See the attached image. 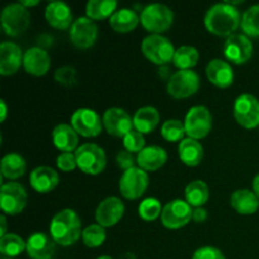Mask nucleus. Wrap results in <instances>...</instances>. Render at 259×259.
Segmentation results:
<instances>
[{
  "label": "nucleus",
  "instance_id": "nucleus-1",
  "mask_svg": "<svg viewBox=\"0 0 259 259\" xmlns=\"http://www.w3.org/2000/svg\"><path fill=\"white\" fill-rule=\"evenodd\" d=\"M242 24L240 13L229 3H219L210 8L205 15V27L218 37H230Z\"/></svg>",
  "mask_w": 259,
  "mask_h": 259
},
{
  "label": "nucleus",
  "instance_id": "nucleus-2",
  "mask_svg": "<svg viewBox=\"0 0 259 259\" xmlns=\"http://www.w3.org/2000/svg\"><path fill=\"white\" fill-rule=\"evenodd\" d=\"M50 233L56 244H60L62 247H70L75 244L80 239V237H82L81 220L77 212L71 209L58 211L52 218Z\"/></svg>",
  "mask_w": 259,
  "mask_h": 259
},
{
  "label": "nucleus",
  "instance_id": "nucleus-3",
  "mask_svg": "<svg viewBox=\"0 0 259 259\" xmlns=\"http://www.w3.org/2000/svg\"><path fill=\"white\" fill-rule=\"evenodd\" d=\"M141 23L147 32L161 34L167 32L174 23V12L164 4H149L142 10Z\"/></svg>",
  "mask_w": 259,
  "mask_h": 259
},
{
  "label": "nucleus",
  "instance_id": "nucleus-4",
  "mask_svg": "<svg viewBox=\"0 0 259 259\" xmlns=\"http://www.w3.org/2000/svg\"><path fill=\"white\" fill-rule=\"evenodd\" d=\"M0 20L5 34L9 37H19L30 24L29 10L20 3L9 4L3 9Z\"/></svg>",
  "mask_w": 259,
  "mask_h": 259
},
{
  "label": "nucleus",
  "instance_id": "nucleus-5",
  "mask_svg": "<svg viewBox=\"0 0 259 259\" xmlns=\"http://www.w3.org/2000/svg\"><path fill=\"white\" fill-rule=\"evenodd\" d=\"M77 167L86 175L101 174L106 166L105 152L95 143H85L75 152Z\"/></svg>",
  "mask_w": 259,
  "mask_h": 259
},
{
  "label": "nucleus",
  "instance_id": "nucleus-6",
  "mask_svg": "<svg viewBox=\"0 0 259 259\" xmlns=\"http://www.w3.org/2000/svg\"><path fill=\"white\" fill-rule=\"evenodd\" d=\"M142 52L152 63L163 66L174 61L176 50L168 38L161 34H151L142 42Z\"/></svg>",
  "mask_w": 259,
  "mask_h": 259
},
{
  "label": "nucleus",
  "instance_id": "nucleus-7",
  "mask_svg": "<svg viewBox=\"0 0 259 259\" xmlns=\"http://www.w3.org/2000/svg\"><path fill=\"white\" fill-rule=\"evenodd\" d=\"M185 131L189 138L201 139L210 133L212 126L211 113L206 106H192L185 118Z\"/></svg>",
  "mask_w": 259,
  "mask_h": 259
},
{
  "label": "nucleus",
  "instance_id": "nucleus-8",
  "mask_svg": "<svg viewBox=\"0 0 259 259\" xmlns=\"http://www.w3.org/2000/svg\"><path fill=\"white\" fill-rule=\"evenodd\" d=\"M28 201L27 190L18 182L2 185L0 190V207L7 215H18L25 209Z\"/></svg>",
  "mask_w": 259,
  "mask_h": 259
},
{
  "label": "nucleus",
  "instance_id": "nucleus-9",
  "mask_svg": "<svg viewBox=\"0 0 259 259\" xmlns=\"http://www.w3.org/2000/svg\"><path fill=\"white\" fill-rule=\"evenodd\" d=\"M200 77L192 70H180L169 77L167 93L175 99H186L197 93Z\"/></svg>",
  "mask_w": 259,
  "mask_h": 259
},
{
  "label": "nucleus",
  "instance_id": "nucleus-10",
  "mask_svg": "<svg viewBox=\"0 0 259 259\" xmlns=\"http://www.w3.org/2000/svg\"><path fill=\"white\" fill-rule=\"evenodd\" d=\"M233 114L237 123L243 128H257L259 126V100L252 94H242L235 100Z\"/></svg>",
  "mask_w": 259,
  "mask_h": 259
},
{
  "label": "nucleus",
  "instance_id": "nucleus-11",
  "mask_svg": "<svg viewBox=\"0 0 259 259\" xmlns=\"http://www.w3.org/2000/svg\"><path fill=\"white\" fill-rule=\"evenodd\" d=\"M148 184V174L139 167H133L123 174L119 181V190L125 199L137 200L146 192Z\"/></svg>",
  "mask_w": 259,
  "mask_h": 259
},
{
  "label": "nucleus",
  "instance_id": "nucleus-12",
  "mask_svg": "<svg viewBox=\"0 0 259 259\" xmlns=\"http://www.w3.org/2000/svg\"><path fill=\"white\" fill-rule=\"evenodd\" d=\"M71 126L78 136L85 138H94L101 133L104 124L100 115L93 109H77L71 116Z\"/></svg>",
  "mask_w": 259,
  "mask_h": 259
},
{
  "label": "nucleus",
  "instance_id": "nucleus-13",
  "mask_svg": "<svg viewBox=\"0 0 259 259\" xmlns=\"http://www.w3.org/2000/svg\"><path fill=\"white\" fill-rule=\"evenodd\" d=\"M192 206L184 200H172L163 206L161 222L168 229H180L192 219Z\"/></svg>",
  "mask_w": 259,
  "mask_h": 259
},
{
  "label": "nucleus",
  "instance_id": "nucleus-14",
  "mask_svg": "<svg viewBox=\"0 0 259 259\" xmlns=\"http://www.w3.org/2000/svg\"><path fill=\"white\" fill-rule=\"evenodd\" d=\"M70 39L75 47L88 50L98 39V25L88 17L77 18L70 29Z\"/></svg>",
  "mask_w": 259,
  "mask_h": 259
},
{
  "label": "nucleus",
  "instance_id": "nucleus-15",
  "mask_svg": "<svg viewBox=\"0 0 259 259\" xmlns=\"http://www.w3.org/2000/svg\"><path fill=\"white\" fill-rule=\"evenodd\" d=\"M224 56L235 65L248 62L253 56V43L245 34H233L224 45Z\"/></svg>",
  "mask_w": 259,
  "mask_h": 259
},
{
  "label": "nucleus",
  "instance_id": "nucleus-16",
  "mask_svg": "<svg viewBox=\"0 0 259 259\" xmlns=\"http://www.w3.org/2000/svg\"><path fill=\"white\" fill-rule=\"evenodd\" d=\"M104 128L113 137H125L134 129L133 119L120 108H110L103 115Z\"/></svg>",
  "mask_w": 259,
  "mask_h": 259
},
{
  "label": "nucleus",
  "instance_id": "nucleus-17",
  "mask_svg": "<svg viewBox=\"0 0 259 259\" xmlns=\"http://www.w3.org/2000/svg\"><path fill=\"white\" fill-rule=\"evenodd\" d=\"M124 211H125V206L120 199L115 196L106 197L99 204L98 209H96V222L104 228L114 227L123 218Z\"/></svg>",
  "mask_w": 259,
  "mask_h": 259
},
{
  "label": "nucleus",
  "instance_id": "nucleus-18",
  "mask_svg": "<svg viewBox=\"0 0 259 259\" xmlns=\"http://www.w3.org/2000/svg\"><path fill=\"white\" fill-rule=\"evenodd\" d=\"M27 253L32 259H52L56 242L46 233L35 232L27 239Z\"/></svg>",
  "mask_w": 259,
  "mask_h": 259
},
{
  "label": "nucleus",
  "instance_id": "nucleus-19",
  "mask_svg": "<svg viewBox=\"0 0 259 259\" xmlns=\"http://www.w3.org/2000/svg\"><path fill=\"white\" fill-rule=\"evenodd\" d=\"M22 50L13 42H3L0 45V73L3 76H12L23 65Z\"/></svg>",
  "mask_w": 259,
  "mask_h": 259
},
{
  "label": "nucleus",
  "instance_id": "nucleus-20",
  "mask_svg": "<svg viewBox=\"0 0 259 259\" xmlns=\"http://www.w3.org/2000/svg\"><path fill=\"white\" fill-rule=\"evenodd\" d=\"M46 20L51 27L60 30H66L72 27V12L71 8L63 2H51L45 12Z\"/></svg>",
  "mask_w": 259,
  "mask_h": 259
},
{
  "label": "nucleus",
  "instance_id": "nucleus-21",
  "mask_svg": "<svg viewBox=\"0 0 259 259\" xmlns=\"http://www.w3.org/2000/svg\"><path fill=\"white\" fill-rule=\"evenodd\" d=\"M23 66L28 73L33 76H43L50 71L51 57L40 47H32L25 51L23 57Z\"/></svg>",
  "mask_w": 259,
  "mask_h": 259
},
{
  "label": "nucleus",
  "instance_id": "nucleus-22",
  "mask_svg": "<svg viewBox=\"0 0 259 259\" xmlns=\"http://www.w3.org/2000/svg\"><path fill=\"white\" fill-rule=\"evenodd\" d=\"M30 186L39 194H47L55 190L60 182V176L53 168L40 166L33 169L29 176Z\"/></svg>",
  "mask_w": 259,
  "mask_h": 259
},
{
  "label": "nucleus",
  "instance_id": "nucleus-23",
  "mask_svg": "<svg viewBox=\"0 0 259 259\" xmlns=\"http://www.w3.org/2000/svg\"><path fill=\"white\" fill-rule=\"evenodd\" d=\"M206 76L212 85L218 88H229L234 81V72L233 68L227 61H223L220 58L210 61L206 67Z\"/></svg>",
  "mask_w": 259,
  "mask_h": 259
},
{
  "label": "nucleus",
  "instance_id": "nucleus-24",
  "mask_svg": "<svg viewBox=\"0 0 259 259\" xmlns=\"http://www.w3.org/2000/svg\"><path fill=\"white\" fill-rule=\"evenodd\" d=\"M167 158V152L162 147L149 146L137 154V164L146 172H154L164 166Z\"/></svg>",
  "mask_w": 259,
  "mask_h": 259
},
{
  "label": "nucleus",
  "instance_id": "nucleus-25",
  "mask_svg": "<svg viewBox=\"0 0 259 259\" xmlns=\"http://www.w3.org/2000/svg\"><path fill=\"white\" fill-rule=\"evenodd\" d=\"M230 205L240 215L255 214L259 209V199L250 190H237L230 197Z\"/></svg>",
  "mask_w": 259,
  "mask_h": 259
},
{
  "label": "nucleus",
  "instance_id": "nucleus-26",
  "mask_svg": "<svg viewBox=\"0 0 259 259\" xmlns=\"http://www.w3.org/2000/svg\"><path fill=\"white\" fill-rule=\"evenodd\" d=\"M52 141L56 148L62 152H72L78 148V134L68 124H58L55 126Z\"/></svg>",
  "mask_w": 259,
  "mask_h": 259
},
{
  "label": "nucleus",
  "instance_id": "nucleus-27",
  "mask_svg": "<svg viewBox=\"0 0 259 259\" xmlns=\"http://www.w3.org/2000/svg\"><path fill=\"white\" fill-rule=\"evenodd\" d=\"M180 159L189 167H196L204 158V148L200 142L192 138H184L179 144Z\"/></svg>",
  "mask_w": 259,
  "mask_h": 259
},
{
  "label": "nucleus",
  "instance_id": "nucleus-28",
  "mask_svg": "<svg viewBox=\"0 0 259 259\" xmlns=\"http://www.w3.org/2000/svg\"><path fill=\"white\" fill-rule=\"evenodd\" d=\"M159 123V113L153 106L138 109L133 116L134 129L142 134H148L157 128Z\"/></svg>",
  "mask_w": 259,
  "mask_h": 259
},
{
  "label": "nucleus",
  "instance_id": "nucleus-29",
  "mask_svg": "<svg viewBox=\"0 0 259 259\" xmlns=\"http://www.w3.org/2000/svg\"><path fill=\"white\" fill-rule=\"evenodd\" d=\"M141 22V18L137 15L134 10L123 8L120 10H116L111 18L109 19L110 27L115 30L116 33H129L133 32L137 25Z\"/></svg>",
  "mask_w": 259,
  "mask_h": 259
},
{
  "label": "nucleus",
  "instance_id": "nucleus-30",
  "mask_svg": "<svg viewBox=\"0 0 259 259\" xmlns=\"http://www.w3.org/2000/svg\"><path fill=\"white\" fill-rule=\"evenodd\" d=\"M0 169H2V176L4 179L17 180L25 174L27 163L20 154L9 153L3 157Z\"/></svg>",
  "mask_w": 259,
  "mask_h": 259
},
{
  "label": "nucleus",
  "instance_id": "nucleus-31",
  "mask_svg": "<svg viewBox=\"0 0 259 259\" xmlns=\"http://www.w3.org/2000/svg\"><path fill=\"white\" fill-rule=\"evenodd\" d=\"M118 3L115 0H90L86 4V17L91 20H103L115 13Z\"/></svg>",
  "mask_w": 259,
  "mask_h": 259
},
{
  "label": "nucleus",
  "instance_id": "nucleus-32",
  "mask_svg": "<svg viewBox=\"0 0 259 259\" xmlns=\"http://www.w3.org/2000/svg\"><path fill=\"white\" fill-rule=\"evenodd\" d=\"M186 201L192 207H202L209 200V187L201 180H195L190 182L185 190Z\"/></svg>",
  "mask_w": 259,
  "mask_h": 259
},
{
  "label": "nucleus",
  "instance_id": "nucleus-33",
  "mask_svg": "<svg viewBox=\"0 0 259 259\" xmlns=\"http://www.w3.org/2000/svg\"><path fill=\"white\" fill-rule=\"evenodd\" d=\"M199 51L192 46H182L177 48L174 56V65L179 70H192L199 62Z\"/></svg>",
  "mask_w": 259,
  "mask_h": 259
},
{
  "label": "nucleus",
  "instance_id": "nucleus-34",
  "mask_svg": "<svg viewBox=\"0 0 259 259\" xmlns=\"http://www.w3.org/2000/svg\"><path fill=\"white\" fill-rule=\"evenodd\" d=\"M27 249V242L14 233H8L0 238V252L7 257H17Z\"/></svg>",
  "mask_w": 259,
  "mask_h": 259
},
{
  "label": "nucleus",
  "instance_id": "nucleus-35",
  "mask_svg": "<svg viewBox=\"0 0 259 259\" xmlns=\"http://www.w3.org/2000/svg\"><path fill=\"white\" fill-rule=\"evenodd\" d=\"M240 27L247 37L259 38V4L245 10Z\"/></svg>",
  "mask_w": 259,
  "mask_h": 259
},
{
  "label": "nucleus",
  "instance_id": "nucleus-36",
  "mask_svg": "<svg viewBox=\"0 0 259 259\" xmlns=\"http://www.w3.org/2000/svg\"><path fill=\"white\" fill-rule=\"evenodd\" d=\"M105 228L99 224H91L82 230V242L89 248H98L105 242Z\"/></svg>",
  "mask_w": 259,
  "mask_h": 259
},
{
  "label": "nucleus",
  "instance_id": "nucleus-37",
  "mask_svg": "<svg viewBox=\"0 0 259 259\" xmlns=\"http://www.w3.org/2000/svg\"><path fill=\"white\" fill-rule=\"evenodd\" d=\"M161 134L167 142H181L184 139V136L186 134L185 124L181 120H177V119L164 121L161 129Z\"/></svg>",
  "mask_w": 259,
  "mask_h": 259
},
{
  "label": "nucleus",
  "instance_id": "nucleus-38",
  "mask_svg": "<svg viewBox=\"0 0 259 259\" xmlns=\"http://www.w3.org/2000/svg\"><path fill=\"white\" fill-rule=\"evenodd\" d=\"M162 210H163V207L158 200L154 199V197H148L139 204L138 214L146 222H153L157 218L161 217Z\"/></svg>",
  "mask_w": 259,
  "mask_h": 259
},
{
  "label": "nucleus",
  "instance_id": "nucleus-39",
  "mask_svg": "<svg viewBox=\"0 0 259 259\" xmlns=\"http://www.w3.org/2000/svg\"><path fill=\"white\" fill-rule=\"evenodd\" d=\"M124 147H125L126 151L132 152V153H139L142 149H144V144H146V139L142 133H139L138 131L133 129L132 132H129L125 137L123 138Z\"/></svg>",
  "mask_w": 259,
  "mask_h": 259
},
{
  "label": "nucleus",
  "instance_id": "nucleus-40",
  "mask_svg": "<svg viewBox=\"0 0 259 259\" xmlns=\"http://www.w3.org/2000/svg\"><path fill=\"white\" fill-rule=\"evenodd\" d=\"M55 80L58 83L63 86H73L77 80V73H76L75 67H71V66H65V67H61L58 70H56L55 72Z\"/></svg>",
  "mask_w": 259,
  "mask_h": 259
},
{
  "label": "nucleus",
  "instance_id": "nucleus-41",
  "mask_svg": "<svg viewBox=\"0 0 259 259\" xmlns=\"http://www.w3.org/2000/svg\"><path fill=\"white\" fill-rule=\"evenodd\" d=\"M56 164L63 172L73 171L77 167L75 153H72V152H62L61 154H58Z\"/></svg>",
  "mask_w": 259,
  "mask_h": 259
},
{
  "label": "nucleus",
  "instance_id": "nucleus-42",
  "mask_svg": "<svg viewBox=\"0 0 259 259\" xmlns=\"http://www.w3.org/2000/svg\"><path fill=\"white\" fill-rule=\"evenodd\" d=\"M192 259H225V255L218 248L207 245V247L199 248L192 255Z\"/></svg>",
  "mask_w": 259,
  "mask_h": 259
},
{
  "label": "nucleus",
  "instance_id": "nucleus-43",
  "mask_svg": "<svg viewBox=\"0 0 259 259\" xmlns=\"http://www.w3.org/2000/svg\"><path fill=\"white\" fill-rule=\"evenodd\" d=\"M137 163V157H134V154L132 152L123 149L118 153L116 156V164H118L119 168L124 169V171H128V169L136 167L134 164Z\"/></svg>",
  "mask_w": 259,
  "mask_h": 259
},
{
  "label": "nucleus",
  "instance_id": "nucleus-44",
  "mask_svg": "<svg viewBox=\"0 0 259 259\" xmlns=\"http://www.w3.org/2000/svg\"><path fill=\"white\" fill-rule=\"evenodd\" d=\"M207 218V211L202 207H196V209L192 211V220L196 223H202L205 222Z\"/></svg>",
  "mask_w": 259,
  "mask_h": 259
},
{
  "label": "nucleus",
  "instance_id": "nucleus-45",
  "mask_svg": "<svg viewBox=\"0 0 259 259\" xmlns=\"http://www.w3.org/2000/svg\"><path fill=\"white\" fill-rule=\"evenodd\" d=\"M0 225H2V230H0V238L4 237L5 234H8L7 233V218H5V215H2V218H0Z\"/></svg>",
  "mask_w": 259,
  "mask_h": 259
},
{
  "label": "nucleus",
  "instance_id": "nucleus-46",
  "mask_svg": "<svg viewBox=\"0 0 259 259\" xmlns=\"http://www.w3.org/2000/svg\"><path fill=\"white\" fill-rule=\"evenodd\" d=\"M0 105H2V116H0V120L3 121L7 119V114H8V108H7V104H5L4 100H0Z\"/></svg>",
  "mask_w": 259,
  "mask_h": 259
},
{
  "label": "nucleus",
  "instance_id": "nucleus-47",
  "mask_svg": "<svg viewBox=\"0 0 259 259\" xmlns=\"http://www.w3.org/2000/svg\"><path fill=\"white\" fill-rule=\"evenodd\" d=\"M253 192L257 195L259 199V174L253 179Z\"/></svg>",
  "mask_w": 259,
  "mask_h": 259
},
{
  "label": "nucleus",
  "instance_id": "nucleus-48",
  "mask_svg": "<svg viewBox=\"0 0 259 259\" xmlns=\"http://www.w3.org/2000/svg\"><path fill=\"white\" fill-rule=\"evenodd\" d=\"M19 3L23 5V7L27 8V9H28V7H34V5L39 4V2H38V0H30V2L29 0H28V2L27 0H22V2H19Z\"/></svg>",
  "mask_w": 259,
  "mask_h": 259
},
{
  "label": "nucleus",
  "instance_id": "nucleus-49",
  "mask_svg": "<svg viewBox=\"0 0 259 259\" xmlns=\"http://www.w3.org/2000/svg\"><path fill=\"white\" fill-rule=\"evenodd\" d=\"M98 259H113V258L109 257V255H101V257H99Z\"/></svg>",
  "mask_w": 259,
  "mask_h": 259
}]
</instances>
